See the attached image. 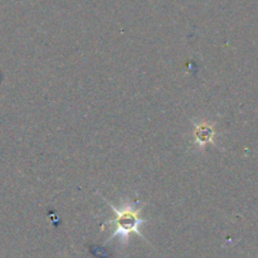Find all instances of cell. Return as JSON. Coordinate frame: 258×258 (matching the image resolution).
<instances>
[{
  "label": "cell",
  "mask_w": 258,
  "mask_h": 258,
  "mask_svg": "<svg viewBox=\"0 0 258 258\" xmlns=\"http://www.w3.org/2000/svg\"><path fill=\"white\" fill-rule=\"evenodd\" d=\"M111 208L113 209V213L116 214L115 219L112 222H110V226H113V233L110 237L111 239L118 238L122 239V242H126L127 237L131 233H135L138 236H140L141 238H144L143 234L140 233V227L141 224L145 223V219L140 218V208H139V202H134V203H125L120 207V208H116L112 203H108L107 201H105Z\"/></svg>",
  "instance_id": "cell-1"
},
{
  "label": "cell",
  "mask_w": 258,
  "mask_h": 258,
  "mask_svg": "<svg viewBox=\"0 0 258 258\" xmlns=\"http://www.w3.org/2000/svg\"><path fill=\"white\" fill-rule=\"evenodd\" d=\"M197 134H203V136H201L199 139V144H204V143H208L209 140L212 139V135H213V130L211 127H208V125H203V126H199V128L197 130Z\"/></svg>",
  "instance_id": "cell-2"
}]
</instances>
